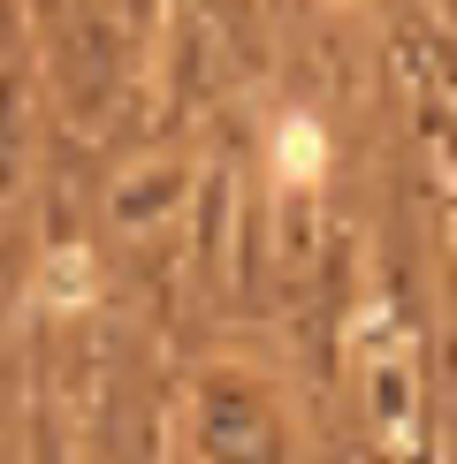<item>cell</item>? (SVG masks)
Listing matches in <instances>:
<instances>
[{
  "label": "cell",
  "mask_w": 457,
  "mask_h": 464,
  "mask_svg": "<svg viewBox=\"0 0 457 464\" xmlns=\"http://www.w3.org/2000/svg\"><path fill=\"white\" fill-rule=\"evenodd\" d=\"M313 160H320L313 122H290V130H282V168H290V176H313Z\"/></svg>",
  "instance_id": "obj_1"
}]
</instances>
